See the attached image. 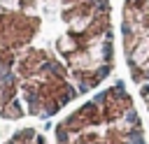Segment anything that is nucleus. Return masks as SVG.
I'll return each mask as SVG.
<instances>
[{"mask_svg": "<svg viewBox=\"0 0 149 144\" xmlns=\"http://www.w3.org/2000/svg\"><path fill=\"white\" fill-rule=\"evenodd\" d=\"M114 63L109 0H0V118H51Z\"/></svg>", "mask_w": 149, "mask_h": 144, "instance_id": "1", "label": "nucleus"}, {"mask_svg": "<svg viewBox=\"0 0 149 144\" xmlns=\"http://www.w3.org/2000/svg\"><path fill=\"white\" fill-rule=\"evenodd\" d=\"M121 51L130 81L149 111V0H123Z\"/></svg>", "mask_w": 149, "mask_h": 144, "instance_id": "3", "label": "nucleus"}, {"mask_svg": "<svg viewBox=\"0 0 149 144\" xmlns=\"http://www.w3.org/2000/svg\"><path fill=\"white\" fill-rule=\"evenodd\" d=\"M54 144H147L128 86L114 81L70 109L54 128Z\"/></svg>", "mask_w": 149, "mask_h": 144, "instance_id": "2", "label": "nucleus"}, {"mask_svg": "<svg viewBox=\"0 0 149 144\" xmlns=\"http://www.w3.org/2000/svg\"><path fill=\"white\" fill-rule=\"evenodd\" d=\"M2 144H49V142L37 128L26 125V128H19L16 132H12Z\"/></svg>", "mask_w": 149, "mask_h": 144, "instance_id": "4", "label": "nucleus"}]
</instances>
